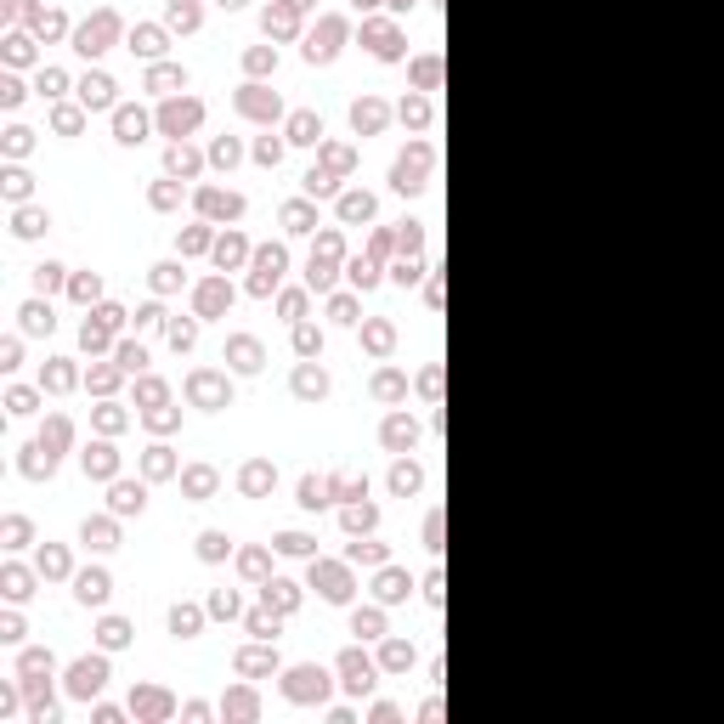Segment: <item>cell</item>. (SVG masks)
<instances>
[{"instance_id": "6da1fadb", "label": "cell", "mask_w": 724, "mask_h": 724, "mask_svg": "<svg viewBox=\"0 0 724 724\" xmlns=\"http://www.w3.org/2000/svg\"><path fill=\"white\" fill-rule=\"evenodd\" d=\"M102 685H108V662H102V656H85V662L68 668V690H74V696H96Z\"/></svg>"}, {"instance_id": "7a4b0ae2", "label": "cell", "mask_w": 724, "mask_h": 724, "mask_svg": "<svg viewBox=\"0 0 724 724\" xmlns=\"http://www.w3.org/2000/svg\"><path fill=\"white\" fill-rule=\"evenodd\" d=\"M113 29H119V23H113L108 11H102L96 23H85V29H80V51H85V57H96V51H108V40H113Z\"/></svg>"}, {"instance_id": "3957f363", "label": "cell", "mask_w": 724, "mask_h": 724, "mask_svg": "<svg viewBox=\"0 0 724 724\" xmlns=\"http://www.w3.org/2000/svg\"><path fill=\"white\" fill-rule=\"evenodd\" d=\"M108 588H113V583H108V571H85L74 594H80L85 606H102V600H108Z\"/></svg>"}, {"instance_id": "277c9868", "label": "cell", "mask_w": 724, "mask_h": 724, "mask_svg": "<svg viewBox=\"0 0 724 724\" xmlns=\"http://www.w3.org/2000/svg\"><path fill=\"white\" fill-rule=\"evenodd\" d=\"M328 685H322V673L317 668H300L295 679H289V696H300V702H312V696H322Z\"/></svg>"}, {"instance_id": "5b68a950", "label": "cell", "mask_w": 724, "mask_h": 724, "mask_svg": "<svg viewBox=\"0 0 724 724\" xmlns=\"http://www.w3.org/2000/svg\"><path fill=\"white\" fill-rule=\"evenodd\" d=\"M80 96H85V108H108V102H113V80H108V74H91V80L80 85Z\"/></svg>"}, {"instance_id": "8992f818", "label": "cell", "mask_w": 724, "mask_h": 724, "mask_svg": "<svg viewBox=\"0 0 724 724\" xmlns=\"http://www.w3.org/2000/svg\"><path fill=\"white\" fill-rule=\"evenodd\" d=\"M23 470H29V476H51V470H57L51 442H34V447H29V459H23Z\"/></svg>"}, {"instance_id": "52a82bcc", "label": "cell", "mask_w": 724, "mask_h": 724, "mask_svg": "<svg viewBox=\"0 0 724 724\" xmlns=\"http://www.w3.org/2000/svg\"><path fill=\"white\" fill-rule=\"evenodd\" d=\"M164 125H170V131H187V125H198V102H175V108H164Z\"/></svg>"}, {"instance_id": "ba28073f", "label": "cell", "mask_w": 724, "mask_h": 724, "mask_svg": "<svg viewBox=\"0 0 724 724\" xmlns=\"http://www.w3.org/2000/svg\"><path fill=\"white\" fill-rule=\"evenodd\" d=\"M277 272H283V249H266V255H260V277H255V289H272Z\"/></svg>"}, {"instance_id": "9c48e42d", "label": "cell", "mask_w": 724, "mask_h": 724, "mask_svg": "<svg viewBox=\"0 0 724 724\" xmlns=\"http://www.w3.org/2000/svg\"><path fill=\"white\" fill-rule=\"evenodd\" d=\"M113 464H119L113 447H91V453H85V476H113Z\"/></svg>"}, {"instance_id": "30bf717a", "label": "cell", "mask_w": 724, "mask_h": 724, "mask_svg": "<svg viewBox=\"0 0 724 724\" xmlns=\"http://www.w3.org/2000/svg\"><path fill=\"white\" fill-rule=\"evenodd\" d=\"M23 328H29V334H51V312H46L40 300H29V306H23Z\"/></svg>"}, {"instance_id": "8fae6325", "label": "cell", "mask_w": 724, "mask_h": 724, "mask_svg": "<svg viewBox=\"0 0 724 724\" xmlns=\"http://www.w3.org/2000/svg\"><path fill=\"white\" fill-rule=\"evenodd\" d=\"M29 583H34V577H29L23 566H6V594H11V600H29V594H34Z\"/></svg>"}, {"instance_id": "7c38bea8", "label": "cell", "mask_w": 724, "mask_h": 724, "mask_svg": "<svg viewBox=\"0 0 724 724\" xmlns=\"http://www.w3.org/2000/svg\"><path fill=\"white\" fill-rule=\"evenodd\" d=\"M85 544L91 549H113V526L108 521H85Z\"/></svg>"}, {"instance_id": "4fadbf2b", "label": "cell", "mask_w": 724, "mask_h": 724, "mask_svg": "<svg viewBox=\"0 0 724 724\" xmlns=\"http://www.w3.org/2000/svg\"><path fill=\"white\" fill-rule=\"evenodd\" d=\"M51 673V651H23V679H40Z\"/></svg>"}, {"instance_id": "5bb4252c", "label": "cell", "mask_w": 724, "mask_h": 724, "mask_svg": "<svg viewBox=\"0 0 724 724\" xmlns=\"http://www.w3.org/2000/svg\"><path fill=\"white\" fill-rule=\"evenodd\" d=\"M345 685H351V690H368V685H374V679H368V662H362V656H345Z\"/></svg>"}, {"instance_id": "9a60e30c", "label": "cell", "mask_w": 724, "mask_h": 724, "mask_svg": "<svg viewBox=\"0 0 724 724\" xmlns=\"http://www.w3.org/2000/svg\"><path fill=\"white\" fill-rule=\"evenodd\" d=\"M136 708H142L148 719H159V713H170V696H164V690H142V696H136Z\"/></svg>"}, {"instance_id": "2e32d148", "label": "cell", "mask_w": 724, "mask_h": 724, "mask_svg": "<svg viewBox=\"0 0 724 724\" xmlns=\"http://www.w3.org/2000/svg\"><path fill=\"white\" fill-rule=\"evenodd\" d=\"M113 509H119V515L142 509V486H113Z\"/></svg>"}, {"instance_id": "e0dca14e", "label": "cell", "mask_w": 724, "mask_h": 724, "mask_svg": "<svg viewBox=\"0 0 724 724\" xmlns=\"http://www.w3.org/2000/svg\"><path fill=\"white\" fill-rule=\"evenodd\" d=\"M40 571H46V577H63V571H68V555H63V549H40Z\"/></svg>"}, {"instance_id": "ac0fdd59", "label": "cell", "mask_w": 724, "mask_h": 724, "mask_svg": "<svg viewBox=\"0 0 724 724\" xmlns=\"http://www.w3.org/2000/svg\"><path fill=\"white\" fill-rule=\"evenodd\" d=\"M142 125H148V119L125 108V113H119V142H136V136H142Z\"/></svg>"}, {"instance_id": "d6986e66", "label": "cell", "mask_w": 724, "mask_h": 724, "mask_svg": "<svg viewBox=\"0 0 724 724\" xmlns=\"http://www.w3.org/2000/svg\"><path fill=\"white\" fill-rule=\"evenodd\" d=\"M40 227H46V215H40V210H17V238H34Z\"/></svg>"}, {"instance_id": "ffe728a7", "label": "cell", "mask_w": 724, "mask_h": 724, "mask_svg": "<svg viewBox=\"0 0 724 724\" xmlns=\"http://www.w3.org/2000/svg\"><path fill=\"white\" fill-rule=\"evenodd\" d=\"M46 385H51V391H68V385H74V368H68V362H51V368H46Z\"/></svg>"}, {"instance_id": "44dd1931", "label": "cell", "mask_w": 724, "mask_h": 724, "mask_svg": "<svg viewBox=\"0 0 724 724\" xmlns=\"http://www.w3.org/2000/svg\"><path fill=\"white\" fill-rule=\"evenodd\" d=\"M125 640H131V628H125L119 617H108V623H102V645L113 651V645H125Z\"/></svg>"}, {"instance_id": "7402d4cb", "label": "cell", "mask_w": 724, "mask_h": 724, "mask_svg": "<svg viewBox=\"0 0 724 724\" xmlns=\"http://www.w3.org/2000/svg\"><path fill=\"white\" fill-rule=\"evenodd\" d=\"M63 283V266H34V289L46 295V289H57Z\"/></svg>"}, {"instance_id": "603a6c76", "label": "cell", "mask_w": 724, "mask_h": 724, "mask_svg": "<svg viewBox=\"0 0 724 724\" xmlns=\"http://www.w3.org/2000/svg\"><path fill=\"white\" fill-rule=\"evenodd\" d=\"M6 544H11V549H23V544H29V521H23V515H11V521H6Z\"/></svg>"}, {"instance_id": "cb8c5ba5", "label": "cell", "mask_w": 724, "mask_h": 724, "mask_svg": "<svg viewBox=\"0 0 724 724\" xmlns=\"http://www.w3.org/2000/svg\"><path fill=\"white\" fill-rule=\"evenodd\" d=\"M170 628H175V634H193V628H198V611L175 606V611H170Z\"/></svg>"}, {"instance_id": "d4e9b609", "label": "cell", "mask_w": 724, "mask_h": 724, "mask_svg": "<svg viewBox=\"0 0 724 724\" xmlns=\"http://www.w3.org/2000/svg\"><path fill=\"white\" fill-rule=\"evenodd\" d=\"M34 29L51 40V34H63V17H57V11H34Z\"/></svg>"}, {"instance_id": "484cf974", "label": "cell", "mask_w": 724, "mask_h": 724, "mask_svg": "<svg viewBox=\"0 0 724 724\" xmlns=\"http://www.w3.org/2000/svg\"><path fill=\"white\" fill-rule=\"evenodd\" d=\"M193 397H198V402H215V397H221V385H215L210 374H198V379H193Z\"/></svg>"}, {"instance_id": "4316f807", "label": "cell", "mask_w": 724, "mask_h": 724, "mask_svg": "<svg viewBox=\"0 0 724 724\" xmlns=\"http://www.w3.org/2000/svg\"><path fill=\"white\" fill-rule=\"evenodd\" d=\"M6 407H11V413H34V391H23V385H17V391L6 397Z\"/></svg>"}, {"instance_id": "83f0119b", "label": "cell", "mask_w": 724, "mask_h": 724, "mask_svg": "<svg viewBox=\"0 0 724 724\" xmlns=\"http://www.w3.org/2000/svg\"><path fill=\"white\" fill-rule=\"evenodd\" d=\"M6 57H11V63H29L34 51H29V40H23V34H11V40H6Z\"/></svg>"}, {"instance_id": "f1b7e54d", "label": "cell", "mask_w": 724, "mask_h": 724, "mask_svg": "<svg viewBox=\"0 0 724 724\" xmlns=\"http://www.w3.org/2000/svg\"><path fill=\"white\" fill-rule=\"evenodd\" d=\"M6 193L23 204V198H29V175H23V170H11V175H6Z\"/></svg>"}, {"instance_id": "f546056e", "label": "cell", "mask_w": 724, "mask_h": 724, "mask_svg": "<svg viewBox=\"0 0 724 724\" xmlns=\"http://www.w3.org/2000/svg\"><path fill=\"white\" fill-rule=\"evenodd\" d=\"M221 300H227V289H221V283H210V289L198 295V306H204V312H221Z\"/></svg>"}, {"instance_id": "4dcf8cb0", "label": "cell", "mask_w": 724, "mask_h": 724, "mask_svg": "<svg viewBox=\"0 0 724 724\" xmlns=\"http://www.w3.org/2000/svg\"><path fill=\"white\" fill-rule=\"evenodd\" d=\"M96 295H102L96 277H74V300H96Z\"/></svg>"}, {"instance_id": "1f68e13d", "label": "cell", "mask_w": 724, "mask_h": 724, "mask_svg": "<svg viewBox=\"0 0 724 724\" xmlns=\"http://www.w3.org/2000/svg\"><path fill=\"white\" fill-rule=\"evenodd\" d=\"M233 357H238V368H255V357H260V351H255V340H238V345H233Z\"/></svg>"}, {"instance_id": "d6a6232c", "label": "cell", "mask_w": 724, "mask_h": 724, "mask_svg": "<svg viewBox=\"0 0 724 724\" xmlns=\"http://www.w3.org/2000/svg\"><path fill=\"white\" fill-rule=\"evenodd\" d=\"M312 136H317V119L300 113V119H295V142H312Z\"/></svg>"}, {"instance_id": "836d02e7", "label": "cell", "mask_w": 724, "mask_h": 724, "mask_svg": "<svg viewBox=\"0 0 724 724\" xmlns=\"http://www.w3.org/2000/svg\"><path fill=\"white\" fill-rule=\"evenodd\" d=\"M221 555H227V538L210 532V538H204V561H221Z\"/></svg>"}, {"instance_id": "e575fe53", "label": "cell", "mask_w": 724, "mask_h": 724, "mask_svg": "<svg viewBox=\"0 0 724 724\" xmlns=\"http://www.w3.org/2000/svg\"><path fill=\"white\" fill-rule=\"evenodd\" d=\"M136 51H148V57H153V51H159V34H153V29H136Z\"/></svg>"}, {"instance_id": "d590c367", "label": "cell", "mask_w": 724, "mask_h": 724, "mask_svg": "<svg viewBox=\"0 0 724 724\" xmlns=\"http://www.w3.org/2000/svg\"><path fill=\"white\" fill-rule=\"evenodd\" d=\"M6 148H11V153H29V131H23V125H17V131H6Z\"/></svg>"}, {"instance_id": "8d00e7d4", "label": "cell", "mask_w": 724, "mask_h": 724, "mask_svg": "<svg viewBox=\"0 0 724 724\" xmlns=\"http://www.w3.org/2000/svg\"><path fill=\"white\" fill-rule=\"evenodd\" d=\"M40 442H51V447H63V442H68V424H63V419H51V430H46Z\"/></svg>"}, {"instance_id": "74e56055", "label": "cell", "mask_w": 724, "mask_h": 724, "mask_svg": "<svg viewBox=\"0 0 724 724\" xmlns=\"http://www.w3.org/2000/svg\"><path fill=\"white\" fill-rule=\"evenodd\" d=\"M266 600H277V606H295V588H289V583H272V588H266Z\"/></svg>"}, {"instance_id": "f35d334b", "label": "cell", "mask_w": 724, "mask_h": 724, "mask_svg": "<svg viewBox=\"0 0 724 724\" xmlns=\"http://www.w3.org/2000/svg\"><path fill=\"white\" fill-rule=\"evenodd\" d=\"M0 102H6V108H17V102H23V85L6 80V85H0Z\"/></svg>"}, {"instance_id": "ab89813d", "label": "cell", "mask_w": 724, "mask_h": 724, "mask_svg": "<svg viewBox=\"0 0 724 724\" xmlns=\"http://www.w3.org/2000/svg\"><path fill=\"white\" fill-rule=\"evenodd\" d=\"M40 91H46V96H57V91H63V74H57V68H46V74H40Z\"/></svg>"}, {"instance_id": "60d3db41", "label": "cell", "mask_w": 724, "mask_h": 724, "mask_svg": "<svg viewBox=\"0 0 724 724\" xmlns=\"http://www.w3.org/2000/svg\"><path fill=\"white\" fill-rule=\"evenodd\" d=\"M57 131H80V113L74 108H57Z\"/></svg>"}, {"instance_id": "b9f144b4", "label": "cell", "mask_w": 724, "mask_h": 724, "mask_svg": "<svg viewBox=\"0 0 724 724\" xmlns=\"http://www.w3.org/2000/svg\"><path fill=\"white\" fill-rule=\"evenodd\" d=\"M119 362H125V368H142L148 357H142V345H125V351H119Z\"/></svg>"}, {"instance_id": "7bdbcfd3", "label": "cell", "mask_w": 724, "mask_h": 724, "mask_svg": "<svg viewBox=\"0 0 724 724\" xmlns=\"http://www.w3.org/2000/svg\"><path fill=\"white\" fill-rule=\"evenodd\" d=\"M266 662H272V656H266V651H249V656H243V673H260V668H266Z\"/></svg>"}, {"instance_id": "ee69618b", "label": "cell", "mask_w": 724, "mask_h": 724, "mask_svg": "<svg viewBox=\"0 0 724 724\" xmlns=\"http://www.w3.org/2000/svg\"><path fill=\"white\" fill-rule=\"evenodd\" d=\"M272 481V476H266V470H260V464H255V470H249V476H243V486H249V492H260V486Z\"/></svg>"}, {"instance_id": "f6af8a7d", "label": "cell", "mask_w": 724, "mask_h": 724, "mask_svg": "<svg viewBox=\"0 0 724 724\" xmlns=\"http://www.w3.org/2000/svg\"><path fill=\"white\" fill-rule=\"evenodd\" d=\"M227 6H238V0H227Z\"/></svg>"}]
</instances>
